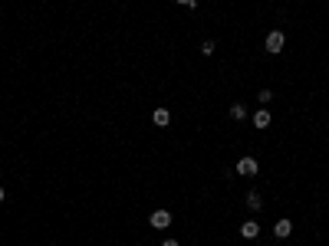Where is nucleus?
<instances>
[{
	"label": "nucleus",
	"instance_id": "1a4fd4ad",
	"mask_svg": "<svg viewBox=\"0 0 329 246\" xmlns=\"http://www.w3.org/2000/svg\"><path fill=\"white\" fill-rule=\"evenodd\" d=\"M230 118H247V108H244L241 102H234V105H230Z\"/></svg>",
	"mask_w": 329,
	"mask_h": 246
},
{
	"label": "nucleus",
	"instance_id": "20e7f679",
	"mask_svg": "<svg viewBox=\"0 0 329 246\" xmlns=\"http://www.w3.org/2000/svg\"><path fill=\"white\" fill-rule=\"evenodd\" d=\"M290 233H293V223H290L286 217H283V220H276V226H274V236H276V240H286Z\"/></svg>",
	"mask_w": 329,
	"mask_h": 246
},
{
	"label": "nucleus",
	"instance_id": "6e6552de",
	"mask_svg": "<svg viewBox=\"0 0 329 246\" xmlns=\"http://www.w3.org/2000/svg\"><path fill=\"white\" fill-rule=\"evenodd\" d=\"M247 207H250V210H260V207H263V203H260V194H257V191L247 194Z\"/></svg>",
	"mask_w": 329,
	"mask_h": 246
},
{
	"label": "nucleus",
	"instance_id": "f8f14e48",
	"mask_svg": "<svg viewBox=\"0 0 329 246\" xmlns=\"http://www.w3.org/2000/svg\"><path fill=\"white\" fill-rule=\"evenodd\" d=\"M178 3H185V7H194L197 0H178Z\"/></svg>",
	"mask_w": 329,
	"mask_h": 246
},
{
	"label": "nucleus",
	"instance_id": "f03ea898",
	"mask_svg": "<svg viewBox=\"0 0 329 246\" xmlns=\"http://www.w3.org/2000/svg\"><path fill=\"white\" fill-rule=\"evenodd\" d=\"M148 223H152L155 230H168V226H171V214H168V210H155Z\"/></svg>",
	"mask_w": 329,
	"mask_h": 246
},
{
	"label": "nucleus",
	"instance_id": "9d476101",
	"mask_svg": "<svg viewBox=\"0 0 329 246\" xmlns=\"http://www.w3.org/2000/svg\"><path fill=\"white\" fill-rule=\"evenodd\" d=\"M214 46H218L214 40H204V43H201V53H204V56H211V53H214Z\"/></svg>",
	"mask_w": 329,
	"mask_h": 246
},
{
	"label": "nucleus",
	"instance_id": "4468645a",
	"mask_svg": "<svg viewBox=\"0 0 329 246\" xmlns=\"http://www.w3.org/2000/svg\"><path fill=\"white\" fill-rule=\"evenodd\" d=\"M0 203H3V187H0Z\"/></svg>",
	"mask_w": 329,
	"mask_h": 246
},
{
	"label": "nucleus",
	"instance_id": "ddd939ff",
	"mask_svg": "<svg viewBox=\"0 0 329 246\" xmlns=\"http://www.w3.org/2000/svg\"><path fill=\"white\" fill-rule=\"evenodd\" d=\"M162 246H178V240H164V243Z\"/></svg>",
	"mask_w": 329,
	"mask_h": 246
},
{
	"label": "nucleus",
	"instance_id": "9b49d317",
	"mask_svg": "<svg viewBox=\"0 0 329 246\" xmlns=\"http://www.w3.org/2000/svg\"><path fill=\"white\" fill-rule=\"evenodd\" d=\"M257 98H260V105H270V98H274V92H270V89H263V92H260Z\"/></svg>",
	"mask_w": 329,
	"mask_h": 246
},
{
	"label": "nucleus",
	"instance_id": "423d86ee",
	"mask_svg": "<svg viewBox=\"0 0 329 246\" xmlns=\"http://www.w3.org/2000/svg\"><path fill=\"white\" fill-rule=\"evenodd\" d=\"M152 122L158 125V128H164V125H171V115H168V108H155Z\"/></svg>",
	"mask_w": 329,
	"mask_h": 246
},
{
	"label": "nucleus",
	"instance_id": "39448f33",
	"mask_svg": "<svg viewBox=\"0 0 329 246\" xmlns=\"http://www.w3.org/2000/svg\"><path fill=\"white\" fill-rule=\"evenodd\" d=\"M257 233H260V223H257V220H247V223L241 226V236H244V240H257Z\"/></svg>",
	"mask_w": 329,
	"mask_h": 246
},
{
	"label": "nucleus",
	"instance_id": "7ed1b4c3",
	"mask_svg": "<svg viewBox=\"0 0 329 246\" xmlns=\"http://www.w3.org/2000/svg\"><path fill=\"white\" fill-rule=\"evenodd\" d=\"M257 171H260V168H257V161L253 158H241L237 161V174H244V177H253Z\"/></svg>",
	"mask_w": 329,
	"mask_h": 246
},
{
	"label": "nucleus",
	"instance_id": "0eeeda50",
	"mask_svg": "<svg viewBox=\"0 0 329 246\" xmlns=\"http://www.w3.org/2000/svg\"><path fill=\"white\" fill-rule=\"evenodd\" d=\"M253 128H270V112H267V108H260V112L253 115Z\"/></svg>",
	"mask_w": 329,
	"mask_h": 246
},
{
	"label": "nucleus",
	"instance_id": "f257e3e1",
	"mask_svg": "<svg viewBox=\"0 0 329 246\" xmlns=\"http://www.w3.org/2000/svg\"><path fill=\"white\" fill-rule=\"evenodd\" d=\"M283 43H286V36L280 30H270V33H267V53H270V56L283 53Z\"/></svg>",
	"mask_w": 329,
	"mask_h": 246
}]
</instances>
